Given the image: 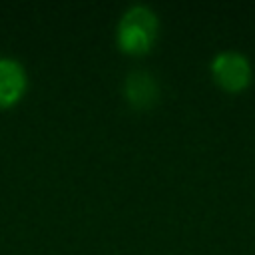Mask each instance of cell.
Instances as JSON below:
<instances>
[{
  "label": "cell",
  "mask_w": 255,
  "mask_h": 255,
  "mask_svg": "<svg viewBox=\"0 0 255 255\" xmlns=\"http://www.w3.org/2000/svg\"><path fill=\"white\" fill-rule=\"evenodd\" d=\"M159 22L151 8L135 4L129 10L124 12L120 24H118V46L124 54L129 56H141L149 52V48L157 40Z\"/></svg>",
  "instance_id": "6da1fadb"
},
{
  "label": "cell",
  "mask_w": 255,
  "mask_h": 255,
  "mask_svg": "<svg viewBox=\"0 0 255 255\" xmlns=\"http://www.w3.org/2000/svg\"><path fill=\"white\" fill-rule=\"evenodd\" d=\"M211 76L221 90L235 94L249 86L251 66L239 52H221L211 60Z\"/></svg>",
  "instance_id": "7a4b0ae2"
},
{
  "label": "cell",
  "mask_w": 255,
  "mask_h": 255,
  "mask_svg": "<svg viewBox=\"0 0 255 255\" xmlns=\"http://www.w3.org/2000/svg\"><path fill=\"white\" fill-rule=\"evenodd\" d=\"M124 96L133 110H149L159 98V86L149 72L135 70L126 76Z\"/></svg>",
  "instance_id": "3957f363"
},
{
  "label": "cell",
  "mask_w": 255,
  "mask_h": 255,
  "mask_svg": "<svg viewBox=\"0 0 255 255\" xmlns=\"http://www.w3.org/2000/svg\"><path fill=\"white\" fill-rule=\"evenodd\" d=\"M26 86L24 70L18 62L2 58L0 60V106H12L18 102Z\"/></svg>",
  "instance_id": "277c9868"
}]
</instances>
